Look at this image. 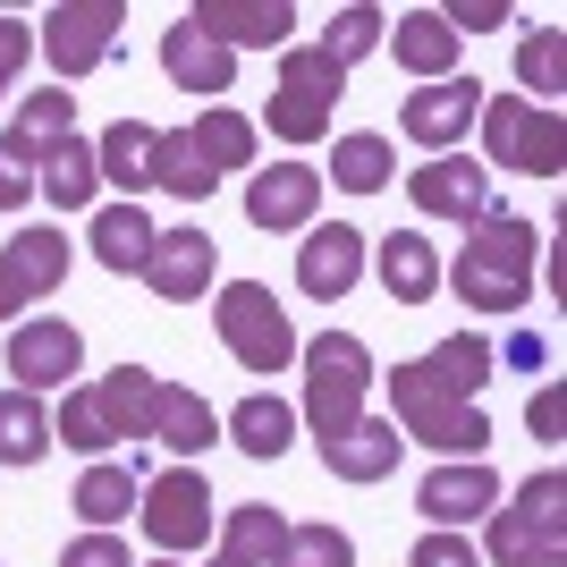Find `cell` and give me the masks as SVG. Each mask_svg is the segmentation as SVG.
<instances>
[{
	"label": "cell",
	"mask_w": 567,
	"mask_h": 567,
	"mask_svg": "<svg viewBox=\"0 0 567 567\" xmlns=\"http://www.w3.org/2000/svg\"><path fill=\"white\" fill-rule=\"evenodd\" d=\"M508 364H525V373H543V364H550V339H543V331H517V339H508Z\"/></svg>",
	"instance_id": "7dc6e473"
},
{
	"label": "cell",
	"mask_w": 567,
	"mask_h": 567,
	"mask_svg": "<svg viewBox=\"0 0 567 567\" xmlns=\"http://www.w3.org/2000/svg\"><path fill=\"white\" fill-rule=\"evenodd\" d=\"M136 492H144V474H136V466H111V457H94V466L76 474L69 508H76V517H85V534H111V525H127V508H136Z\"/></svg>",
	"instance_id": "f1b7e54d"
},
{
	"label": "cell",
	"mask_w": 567,
	"mask_h": 567,
	"mask_svg": "<svg viewBox=\"0 0 567 567\" xmlns=\"http://www.w3.org/2000/svg\"><path fill=\"white\" fill-rule=\"evenodd\" d=\"M153 567H178V559H153Z\"/></svg>",
	"instance_id": "f907efd6"
},
{
	"label": "cell",
	"mask_w": 567,
	"mask_h": 567,
	"mask_svg": "<svg viewBox=\"0 0 567 567\" xmlns=\"http://www.w3.org/2000/svg\"><path fill=\"white\" fill-rule=\"evenodd\" d=\"M118 34H127V0H60L34 25V51L51 60V85H76L118 51Z\"/></svg>",
	"instance_id": "9c48e42d"
},
{
	"label": "cell",
	"mask_w": 567,
	"mask_h": 567,
	"mask_svg": "<svg viewBox=\"0 0 567 567\" xmlns=\"http://www.w3.org/2000/svg\"><path fill=\"white\" fill-rule=\"evenodd\" d=\"M406 567H483V550L466 534H424V543L406 550Z\"/></svg>",
	"instance_id": "b9f144b4"
},
{
	"label": "cell",
	"mask_w": 567,
	"mask_h": 567,
	"mask_svg": "<svg viewBox=\"0 0 567 567\" xmlns=\"http://www.w3.org/2000/svg\"><path fill=\"white\" fill-rule=\"evenodd\" d=\"M406 195H415V213H424V220H457V229H474V220L492 213V169L466 162V153H432L424 169H406Z\"/></svg>",
	"instance_id": "4fadbf2b"
},
{
	"label": "cell",
	"mask_w": 567,
	"mask_h": 567,
	"mask_svg": "<svg viewBox=\"0 0 567 567\" xmlns=\"http://www.w3.org/2000/svg\"><path fill=\"white\" fill-rule=\"evenodd\" d=\"M450 18V34L466 43V34H492V25H508V0H457V9H441Z\"/></svg>",
	"instance_id": "f6af8a7d"
},
{
	"label": "cell",
	"mask_w": 567,
	"mask_h": 567,
	"mask_svg": "<svg viewBox=\"0 0 567 567\" xmlns=\"http://www.w3.org/2000/svg\"><path fill=\"white\" fill-rule=\"evenodd\" d=\"M364 262H373V246H364V229H348V220L297 237V288H306L313 306H339V297L364 280Z\"/></svg>",
	"instance_id": "ac0fdd59"
},
{
	"label": "cell",
	"mask_w": 567,
	"mask_h": 567,
	"mask_svg": "<svg viewBox=\"0 0 567 567\" xmlns=\"http://www.w3.org/2000/svg\"><path fill=\"white\" fill-rule=\"evenodd\" d=\"M60 280H69V237L60 229H18L0 246V313H9V322H18L25 306H43Z\"/></svg>",
	"instance_id": "e0dca14e"
},
{
	"label": "cell",
	"mask_w": 567,
	"mask_h": 567,
	"mask_svg": "<svg viewBox=\"0 0 567 567\" xmlns=\"http://www.w3.org/2000/svg\"><path fill=\"white\" fill-rule=\"evenodd\" d=\"M213 567H237V559H220V550H213Z\"/></svg>",
	"instance_id": "681fc988"
},
{
	"label": "cell",
	"mask_w": 567,
	"mask_h": 567,
	"mask_svg": "<svg viewBox=\"0 0 567 567\" xmlns=\"http://www.w3.org/2000/svg\"><path fill=\"white\" fill-rule=\"evenodd\" d=\"M381 34H390V18H381L373 0H348V9H339L331 18V34H322V60H331V69H355V60H364V51H381Z\"/></svg>",
	"instance_id": "74e56055"
},
{
	"label": "cell",
	"mask_w": 567,
	"mask_h": 567,
	"mask_svg": "<svg viewBox=\"0 0 567 567\" xmlns=\"http://www.w3.org/2000/svg\"><path fill=\"white\" fill-rule=\"evenodd\" d=\"M9 136H18L25 153L43 162L60 136H76V94H69V85H43V94H25V102H18V118H9Z\"/></svg>",
	"instance_id": "d590c367"
},
{
	"label": "cell",
	"mask_w": 567,
	"mask_h": 567,
	"mask_svg": "<svg viewBox=\"0 0 567 567\" xmlns=\"http://www.w3.org/2000/svg\"><path fill=\"white\" fill-rule=\"evenodd\" d=\"M483 525H492V567H525L543 550H567V474L559 466L525 474L517 492H499V508Z\"/></svg>",
	"instance_id": "52a82bcc"
},
{
	"label": "cell",
	"mask_w": 567,
	"mask_h": 567,
	"mask_svg": "<svg viewBox=\"0 0 567 567\" xmlns=\"http://www.w3.org/2000/svg\"><path fill=\"white\" fill-rule=\"evenodd\" d=\"M213 331L246 373H288L297 364V322L262 280H220L213 288Z\"/></svg>",
	"instance_id": "5b68a950"
},
{
	"label": "cell",
	"mask_w": 567,
	"mask_h": 567,
	"mask_svg": "<svg viewBox=\"0 0 567 567\" xmlns=\"http://www.w3.org/2000/svg\"><path fill=\"white\" fill-rule=\"evenodd\" d=\"M280 543H288V517L271 508V499H246V508L220 517V559H237V567H271Z\"/></svg>",
	"instance_id": "d6a6232c"
},
{
	"label": "cell",
	"mask_w": 567,
	"mask_h": 567,
	"mask_svg": "<svg viewBox=\"0 0 567 567\" xmlns=\"http://www.w3.org/2000/svg\"><path fill=\"white\" fill-rule=\"evenodd\" d=\"M534 262H543L534 220L483 213V220L466 229V246H457V262L441 271V280H450L457 306H474V313H517L525 297H534Z\"/></svg>",
	"instance_id": "6da1fadb"
},
{
	"label": "cell",
	"mask_w": 567,
	"mask_h": 567,
	"mask_svg": "<svg viewBox=\"0 0 567 567\" xmlns=\"http://www.w3.org/2000/svg\"><path fill=\"white\" fill-rule=\"evenodd\" d=\"M381 381H390V424H399L406 450H432L441 466L492 450V415H483L474 399H450L424 364H399V373H381Z\"/></svg>",
	"instance_id": "7a4b0ae2"
},
{
	"label": "cell",
	"mask_w": 567,
	"mask_h": 567,
	"mask_svg": "<svg viewBox=\"0 0 567 567\" xmlns=\"http://www.w3.org/2000/svg\"><path fill=\"white\" fill-rule=\"evenodd\" d=\"M60 567H136V559H127L118 534H76V543L60 550Z\"/></svg>",
	"instance_id": "ee69618b"
},
{
	"label": "cell",
	"mask_w": 567,
	"mask_h": 567,
	"mask_svg": "<svg viewBox=\"0 0 567 567\" xmlns=\"http://www.w3.org/2000/svg\"><path fill=\"white\" fill-rule=\"evenodd\" d=\"M187 144H195V162L213 169V187L229 178V169H255V118L229 111V102L195 111V118H187Z\"/></svg>",
	"instance_id": "4316f807"
},
{
	"label": "cell",
	"mask_w": 567,
	"mask_h": 567,
	"mask_svg": "<svg viewBox=\"0 0 567 567\" xmlns=\"http://www.w3.org/2000/svg\"><path fill=\"white\" fill-rule=\"evenodd\" d=\"M483 153H492V178H559L567 162V118L543 111L525 94H483Z\"/></svg>",
	"instance_id": "277c9868"
},
{
	"label": "cell",
	"mask_w": 567,
	"mask_h": 567,
	"mask_svg": "<svg viewBox=\"0 0 567 567\" xmlns=\"http://www.w3.org/2000/svg\"><path fill=\"white\" fill-rule=\"evenodd\" d=\"M271 567H355V543L339 525H288V543Z\"/></svg>",
	"instance_id": "ab89813d"
},
{
	"label": "cell",
	"mask_w": 567,
	"mask_h": 567,
	"mask_svg": "<svg viewBox=\"0 0 567 567\" xmlns=\"http://www.w3.org/2000/svg\"><path fill=\"white\" fill-rule=\"evenodd\" d=\"M162 76L178 85V94H229V85H237V51H220L213 34H195L187 18H169V34H162Z\"/></svg>",
	"instance_id": "7402d4cb"
},
{
	"label": "cell",
	"mask_w": 567,
	"mask_h": 567,
	"mask_svg": "<svg viewBox=\"0 0 567 567\" xmlns=\"http://www.w3.org/2000/svg\"><path fill=\"white\" fill-rule=\"evenodd\" d=\"M153 136L162 127H144V118H111L94 136V169H102V187H118V204H136L153 187Z\"/></svg>",
	"instance_id": "cb8c5ba5"
},
{
	"label": "cell",
	"mask_w": 567,
	"mask_h": 567,
	"mask_svg": "<svg viewBox=\"0 0 567 567\" xmlns=\"http://www.w3.org/2000/svg\"><path fill=\"white\" fill-rule=\"evenodd\" d=\"M474 118H483V85L474 76H441V85H415L399 102V136L424 144V153H457Z\"/></svg>",
	"instance_id": "7c38bea8"
},
{
	"label": "cell",
	"mask_w": 567,
	"mask_h": 567,
	"mask_svg": "<svg viewBox=\"0 0 567 567\" xmlns=\"http://www.w3.org/2000/svg\"><path fill=\"white\" fill-rule=\"evenodd\" d=\"M195 34H213L220 51H288L297 43V9L288 0H195Z\"/></svg>",
	"instance_id": "9a60e30c"
},
{
	"label": "cell",
	"mask_w": 567,
	"mask_h": 567,
	"mask_svg": "<svg viewBox=\"0 0 567 567\" xmlns=\"http://www.w3.org/2000/svg\"><path fill=\"white\" fill-rule=\"evenodd\" d=\"M34 169H43V162L0 127V213H25V204H34Z\"/></svg>",
	"instance_id": "60d3db41"
},
{
	"label": "cell",
	"mask_w": 567,
	"mask_h": 567,
	"mask_svg": "<svg viewBox=\"0 0 567 567\" xmlns=\"http://www.w3.org/2000/svg\"><path fill=\"white\" fill-rule=\"evenodd\" d=\"M0 322H9V313H0Z\"/></svg>",
	"instance_id": "816d5d0a"
},
{
	"label": "cell",
	"mask_w": 567,
	"mask_h": 567,
	"mask_svg": "<svg viewBox=\"0 0 567 567\" xmlns=\"http://www.w3.org/2000/svg\"><path fill=\"white\" fill-rule=\"evenodd\" d=\"M306 399H297V424L313 432V450H331L339 432L364 415V399H373V348L355 331H322L306 339Z\"/></svg>",
	"instance_id": "3957f363"
},
{
	"label": "cell",
	"mask_w": 567,
	"mask_h": 567,
	"mask_svg": "<svg viewBox=\"0 0 567 567\" xmlns=\"http://www.w3.org/2000/svg\"><path fill=\"white\" fill-rule=\"evenodd\" d=\"M34 195H51L60 213H85L102 195V169H94V136H60L43 153V169H34Z\"/></svg>",
	"instance_id": "f546056e"
},
{
	"label": "cell",
	"mask_w": 567,
	"mask_h": 567,
	"mask_svg": "<svg viewBox=\"0 0 567 567\" xmlns=\"http://www.w3.org/2000/svg\"><path fill=\"white\" fill-rule=\"evenodd\" d=\"M136 525H144V543L162 550V559L204 550L220 534V499H213V483H204V466H162L136 492Z\"/></svg>",
	"instance_id": "8992f818"
},
{
	"label": "cell",
	"mask_w": 567,
	"mask_h": 567,
	"mask_svg": "<svg viewBox=\"0 0 567 567\" xmlns=\"http://www.w3.org/2000/svg\"><path fill=\"white\" fill-rule=\"evenodd\" d=\"M381 43H390V60H399L415 85H441V76H457V60H466V43L450 34L441 9H399V25H390Z\"/></svg>",
	"instance_id": "d6986e66"
},
{
	"label": "cell",
	"mask_w": 567,
	"mask_h": 567,
	"mask_svg": "<svg viewBox=\"0 0 567 567\" xmlns=\"http://www.w3.org/2000/svg\"><path fill=\"white\" fill-rule=\"evenodd\" d=\"M313 213H322V169L313 162H271V169L246 178V220H255L262 237L313 229Z\"/></svg>",
	"instance_id": "5bb4252c"
},
{
	"label": "cell",
	"mask_w": 567,
	"mask_h": 567,
	"mask_svg": "<svg viewBox=\"0 0 567 567\" xmlns=\"http://www.w3.org/2000/svg\"><path fill=\"white\" fill-rule=\"evenodd\" d=\"M25 60H34V25H25V18H9V9H0V94L18 85V69H25Z\"/></svg>",
	"instance_id": "7bdbcfd3"
},
{
	"label": "cell",
	"mask_w": 567,
	"mask_h": 567,
	"mask_svg": "<svg viewBox=\"0 0 567 567\" xmlns=\"http://www.w3.org/2000/svg\"><path fill=\"white\" fill-rule=\"evenodd\" d=\"M415 364H424V373L441 381L450 399H474V406H483V381H492L499 348H492V339H483V331H450V339H441V348H432V355H415Z\"/></svg>",
	"instance_id": "4dcf8cb0"
},
{
	"label": "cell",
	"mask_w": 567,
	"mask_h": 567,
	"mask_svg": "<svg viewBox=\"0 0 567 567\" xmlns=\"http://www.w3.org/2000/svg\"><path fill=\"white\" fill-rule=\"evenodd\" d=\"M220 432H229L246 457H262V466H271V457H288V441H297V406L271 399V390H255V399H237L229 415H220Z\"/></svg>",
	"instance_id": "83f0119b"
},
{
	"label": "cell",
	"mask_w": 567,
	"mask_h": 567,
	"mask_svg": "<svg viewBox=\"0 0 567 567\" xmlns=\"http://www.w3.org/2000/svg\"><path fill=\"white\" fill-rule=\"evenodd\" d=\"M525 432H534V441H559V381H543V390L525 399Z\"/></svg>",
	"instance_id": "bcb514c9"
},
{
	"label": "cell",
	"mask_w": 567,
	"mask_h": 567,
	"mask_svg": "<svg viewBox=\"0 0 567 567\" xmlns=\"http://www.w3.org/2000/svg\"><path fill=\"white\" fill-rule=\"evenodd\" d=\"M373 271H381V288H390V306H432V297H441V255H432L424 229H390L373 246Z\"/></svg>",
	"instance_id": "603a6c76"
},
{
	"label": "cell",
	"mask_w": 567,
	"mask_h": 567,
	"mask_svg": "<svg viewBox=\"0 0 567 567\" xmlns=\"http://www.w3.org/2000/svg\"><path fill=\"white\" fill-rule=\"evenodd\" d=\"M153 187H169L178 204H204V195H213V169L195 162L187 127H162V136H153Z\"/></svg>",
	"instance_id": "8d00e7d4"
},
{
	"label": "cell",
	"mask_w": 567,
	"mask_h": 567,
	"mask_svg": "<svg viewBox=\"0 0 567 567\" xmlns=\"http://www.w3.org/2000/svg\"><path fill=\"white\" fill-rule=\"evenodd\" d=\"M525 567H567V550H543V559H525Z\"/></svg>",
	"instance_id": "c3c4849f"
},
{
	"label": "cell",
	"mask_w": 567,
	"mask_h": 567,
	"mask_svg": "<svg viewBox=\"0 0 567 567\" xmlns=\"http://www.w3.org/2000/svg\"><path fill=\"white\" fill-rule=\"evenodd\" d=\"M51 457V399L0 390V466H43Z\"/></svg>",
	"instance_id": "1f68e13d"
},
{
	"label": "cell",
	"mask_w": 567,
	"mask_h": 567,
	"mask_svg": "<svg viewBox=\"0 0 567 567\" xmlns=\"http://www.w3.org/2000/svg\"><path fill=\"white\" fill-rule=\"evenodd\" d=\"M144 288H153L162 306L213 297V288H220V246L204 229H162V237H153V255H144Z\"/></svg>",
	"instance_id": "2e32d148"
},
{
	"label": "cell",
	"mask_w": 567,
	"mask_h": 567,
	"mask_svg": "<svg viewBox=\"0 0 567 567\" xmlns=\"http://www.w3.org/2000/svg\"><path fill=\"white\" fill-rule=\"evenodd\" d=\"M339 94H348V69H331L313 43H288L280 51V85H271V102H262V127H271L280 144H313V136H331Z\"/></svg>",
	"instance_id": "ba28073f"
},
{
	"label": "cell",
	"mask_w": 567,
	"mask_h": 567,
	"mask_svg": "<svg viewBox=\"0 0 567 567\" xmlns=\"http://www.w3.org/2000/svg\"><path fill=\"white\" fill-rule=\"evenodd\" d=\"M102 406V432H111V450L118 441H153V406H162V373L153 364H111L102 381H85Z\"/></svg>",
	"instance_id": "ffe728a7"
},
{
	"label": "cell",
	"mask_w": 567,
	"mask_h": 567,
	"mask_svg": "<svg viewBox=\"0 0 567 567\" xmlns=\"http://www.w3.org/2000/svg\"><path fill=\"white\" fill-rule=\"evenodd\" d=\"M153 220H144V204H102L94 229H85V246H94L102 271H118V280H144V255H153Z\"/></svg>",
	"instance_id": "d4e9b609"
},
{
	"label": "cell",
	"mask_w": 567,
	"mask_h": 567,
	"mask_svg": "<svg viewBox=\"0 0 567 567\" xmlns=\"http://www.w3.org/2000/svg\"><path fill=\"white\" fill-rule=\"evenodd\" d=\"M153 441L169 450V466H195V457L220 441V415L195 390H178V381H162V406H153Z\"/></svg>",
	"instance_id": "484cf974"
},
{
	"label": "cell",
	"mask_w": 567,
	"mask_h": 567,
	"mask_svg": "<svg viewBox=\"0 0 567 567\" xmlns=\"http://www.w3.org/2000/svg\"><path fill=\"white\" fill-rule=\"evenodd\" d=\"M517 85H525V102L559 111V94H567V34L559 25H534L517 43Z\"/></svg>",
	"instance_id": "e575fe53"
},
{
	"label": "cell",
	"mask_w": 567,
	"mask_h": 567,
	"mask_svg": "<svg viewBox=\"0 0 567 567\" xmlns=\"http://www.w3.org/2000/svg\"><path fill=\"white\" fill-rule=\"evenodd\" d=\"M331 178H339L348 195H381L390 178H399V144L373 136V127H364V136H339V144H331Z\"/></svg>",
	"instance_id": "836d02e7"
},
{
	"label": "cell",
	"mask_w": 567,
	"mask_h": 567,
	"mask_svg": "<svg viewBox=\"0 0 567 567\" xmlns=\"http://www.w3.org/2000/svg\"><path fill=\"white\" fill-rule=\"evenodd\" d=\"M399 457H406V441H399L390 415H355L331 450H322V474H339V483H390Z\"/></svg>",
	"instance_id": "44dd1931"
},
{
	"label": "cell",
	"mask_w": 567,
	"mask_h": 567,
	"mask_svg": "<svg viewBox=\"0 0 567 567\" xmlns=\"http://www.w3.org/2000/svg\"><path fill=\"white\" fill-rule=\"evenodd\" d=\"M51 441H60V450H76V457H111V432H102V406H94V390H60Z\"/></svg>",
	"instance_id": "f35d334b"
},
{
	"label": "cell",
	"mask_w": 567,
	"mask_h": 567,
	"mask_svg": "<svg viewBox=\"0 0 567 567\" xmlns=\"http://www.w3.org/2000/svg\"><path fill=\"white\" fill-rule=\"evenodd\" d=\"M499 492L508 483L492 474V457H450V466H432L415 483V508H424L432 534H466V525H483L499 508Z\"/></svg>",
	"instance_id": "8fae6325"
},
{
	"label": "cell",
	"mask_w": 567,
	"mask_h": 567,
	"mask_svg": "<svg viewBox=\"0 0 567 567\" xmlns=\"http://www.w3.org/2000/svg\"><path fill=\"white\" fill-rule=\"evenodd\" d=\"M0 364L18 373V390L51 399V390H69V381L85 373V339H76V322H60V313H34V322H18V331H9Z\"/></svg>",
	"instance_id": "30bf717a"
}]
</instances>
